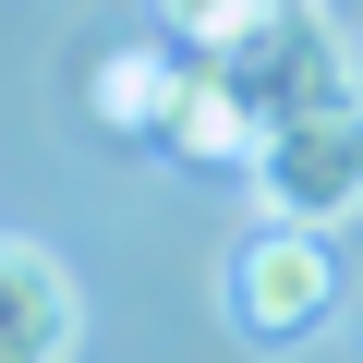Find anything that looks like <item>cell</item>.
I'll return each mask as SVG.
<instances>
[{
	"label": "cell",
	"instance_id": "6da1fadb",
	"mask_svg": "<svg viewBox=\"0 0 363 363\" xmlns=\"http://www.w3.org/2000/svg\"><path fill=\"white\" fill-rule=\"evenodd\" d=\"M206 73L255 109V133H279V121H303V109H327V97H351V85H363L351 25L327 13V0H279V13H267L242 49H218Z\"/></svg>",
	"mask_w": 363,
	"mask_h": 363
},
{
	"label": "cell",
	"instance_id": "7a4b0ae2",
	"mask_svg": "<svg viewBox=\"0 0 363 363\" xmlns=\"http://www.w3.org/2000/svg\"><path fill=\"white\" fill-rule=\"evenodd\" d=\"M242 194H255V218H279V230H339V218H363V85L327 97V109H303V121H279V133L255 145V169H242Z\"/></svg>",
	"mask_w": 363,
	"mask_h": 363
},
{
	"label": "cell",
	"instance_id": "3957f363",
	"mask_svg": "<svg viewBox=\"0 0 363 363\" xmlns=\"http://www.w3.org/2000/svg\"><path fill=\"white\" fill-rule=\"evenodd\" d=\"M218 303H230V339H255V351L315 339V327L339 315V230H279V218H255V230L230 242V267H218Z\"/></svg>",
	"mask_w": 363,
	"mask_h": 363
},
{
	"label": "cell",
	"instance_id": "277c9868",
	"mask_svg": "<svg viewBox=\"0 0 363 363\" xmlns=\"http://www.w3.org/2000/svg\"><path fill=\"white\" fill-rule=\"evenodd\" d=\"M85 339V291L49 242H13L0 230V363H73Z\"/></svg>",
	"mask_w": 363,
	"mask_h": 363
},
{
	"label": "cell",
	"instance_id": "5b68a950",
	"mask_svg": "<svg viewBox=\"0 0 363 363\" xmlns=\"http://www.w3.org/2000/svg\"><path fill=\"white\" fill-rule=\"evenodd\" d=\"M157 145L169 157H194V169H255V109L206 73V61H182V85H169V109H157Z\"/></svg>",
	"mask_w": 363,
	"mask_h": 363
},
{
	"label": "cell",
	"instance_id": "8992f818",
	"mask_svg": "<svg viewBox=\"0 0 363 363\" xmlns=\"http://www.w3.org/2000/svg\"><path fill=\"white\" fill-rule=\"evenodd\" d=\"M169 85H182V61H169L157 37H133V49H109V61L85 73V109H97V133H157Z\"/></svg>",
	"mask_w": 363,
	"mask_h": 363
},
{
	"label": "cell",
	"instance_id": "52a82bcc",
	"mask_svg": "<svg viewBox=\"0 0 363 363\" xmlns=\"http://www.w3.org/2000/svg\"><path fill=\"white\" fill-rule=\"evenodd\" d=\"M267 13H279V0H157V37H182L194 61H218V49H242Z\"/></svg>",
	"mask_w": 363,
	"mask_h": 363
}]
</instances>
